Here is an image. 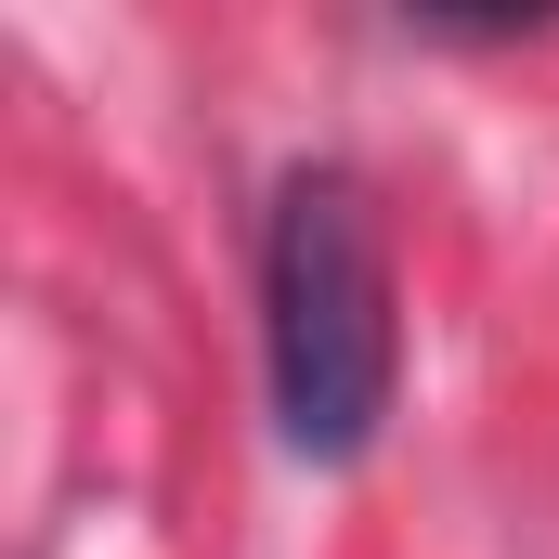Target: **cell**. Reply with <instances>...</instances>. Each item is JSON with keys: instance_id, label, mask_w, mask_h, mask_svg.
<instances>
[{"instance_id": "1", "label": "cell", "mask_w": 559, "mask_h": 559, "mask_svg": "<svg viewBox=\"0 0 559 559\" xmlns=\"http://www.w3.org/2000/svg\"><path fill=\"white\" fill-rule=\"evenodd\" d=\"M261 391L274 442L312 468H352L391 391H404V286H391V222L352 169H286L261 209Z\"/></svg>"}]
</instances>
